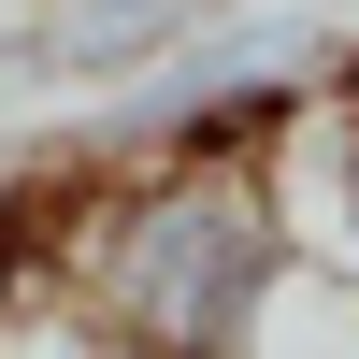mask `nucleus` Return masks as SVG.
Segmentation results:
<instances>
[{
	"label": "nucleus",
	"mask_w": 359,
	"mask_h": 359,
	"mask_svg": "<svg viewBox=\"0 0 359 359\" xmlns=\"http://www.w3.org/2000/svg\"><path fill=\"white\" fill-rule=\"evenodd\" d=\"M43 259H57V302L115 359H245L287 273V201L259 172H115Z\"/></svg>",
	"instance_id": "f257e3e1"
},
{
	"label": "nucleus",
	"mask_w": 359,
	"mask_h": 359,
	"mask_svg": "<svg viewBox=\"0 0 359 359\" xmlns=\"http://www.w3.org/2000/svg\"><path fill=\"white\" fill-rule=\"evenodd\" d=\"M216 15H245V0H43V15H15L29 101H43V86H144V72H172Z\"/></svg>",
	"instance_id": "f03ea898"
},
{
	"label": "nucleus",
	"mask_w": 359,
	"mask_h": 359,
	"mask_svg": "<svg viewBox=\"0 0 359 359\" xmlns=\"http://www.w3.org/2000/svg\"><path fill=\"white\" fill-rule=\"evenodd\" d=\"M316 86H331V130L302 144V187L273 172V201H287V245L316 230V245H331V273L359 287V43L316 57Z\"/></svg>",
	"instance_id": "7ed1b4c3"
},
{
	"label": "nucleus",
	"mask_w": 359,
	"mask_h": 359,
	"mask_svg": "<svg viewBox=\"0 0 359 359\" xmlns=\"http://www.w3.org/2000/svg\"><path fill=\"white\" fill-rule=\"evenodd\" d=\"M245 359H359V287L331 273V259L287 245V273H273V302H259V345Z\"/></svg>",
	"instance_id": "20e7f679"
},
{
	"label": "nucleus",
	"mask_w": 359,
	"mask_h": 359,
	"mask_svg": "<svg viewBox=\"0 0 359 359\" xmlns=\"http://www.w3.org/2000/svg\"><path fill=\"white\" fill-rule=\"evenodd\" d=\"M15 101H29V43L0 29V115H15Z\"/></svg>",
	"instance_id": "39448f33"
},
{
	"label": "nucleus",
	"mask_w": 359,
	"mask_h": 359,
	"mask_svg": "<svg viewBox=\"0 0 359 359\" xmlns=\"http://www.w3.org/2000/svg\"><path fill=\"white\" fill-rule=\"evenodd\" d=\"M15 15H43V0H0V29H15Z\"/></svg>",
	"instance_id": "423d86ee"
}]
</instances>
